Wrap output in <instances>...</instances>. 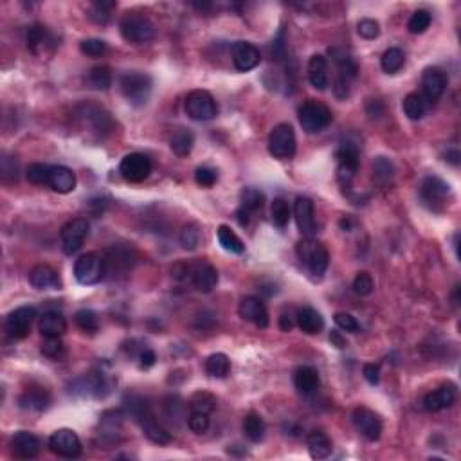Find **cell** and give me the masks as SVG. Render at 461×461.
<instances>
[{"label": "cell", "instance_id": "cell-62", "mask_svg": "<svg viewBox=\"0 0 461 461\" xmlns=\"http://www.w3.org/2000/svg\"><path fill=\"white\" fill-rule=\"evenodd\" d=\"M250 213L249 211H246V209L243 208H240L236 211V218H238V222H240V225L241 227H246V225H249V220H250Z\"/></svg>", "mask_w": 461, "mask_h": 461}, {"label": "cell", "instance_id": "cell-14", "mask_svg": "<svg viewBox=\"0 0 461 461\" xmlns=\"http://www.w3.org/2000/svg\"><path fill=\"white\" fill-rule=\"evenodd\" d=\"M49 448L59 458H78L81 454V440L71 429H58L49 438Z\"/></svg>", "mask_w": 461, "mask_h": 461}, {"label": "cell", "instance_id": "cell-59", "mask_svg": "<svg viewBox=\"0 0 461 461\" xmlns=\"http://www.w3.org/2000/svg\"><path fill=\"white\" fill-rule=\"evenodd\" d=\"M137 359H139V366L143 369L152 368L153 364H155V360H157L155 351L150 350V348H144V350L139 353V357H137Z\"/></svg>", "mask_w": 461, "mask_h": 461}, {"label": "cell", "instance_id": "cell-31", "mask_svg": "<svg viewBox=\"0 0 461 461\" xmlns=\"http://www.w3.org/2000/svg\"><path fill=\"white\" fill-rule=\"evenodd\" d=\"M137 422L141 423L144 436H146L150 441H153V444L168 445V444H171V440H173V438H171V434H169V432L166 431L164 427H162L161 423H159L155 418H153L152 413H146V415H144L143 418L137 420Z\"/></svg>", "mask_w": 461, "mask_h": 461}, {"label": "cell", "instance_id": "cell-35", "mask_svg": "<svg viewBox=\"0 0 461 461\" xmlns=\"http://www.w3.org/2000/svg\"><path fill=\"white\" fill-rule=\"evenodd\" d=\"M195 146V136L187 128H178L169 137V148L177 157H187Z\"/></svg>", "mask_w": 461, "mask_h": 461}, {"label": "cell", "instance_id": "cell-19", "mask_svg": "<svg viewBox=\"0 0 461 461\" xmlns=\"http://www.w3.org/2000/svg\"><path fill=\"white\" fill-rule=\"evenodd\" d=\"M231 55H233V64L236 71L249 72L256 69L262 62V55H260L258 47L253 45L250 42H236L231 47Z\"/></svg>", "mask_w": 461, "mask_h": 461}, {"label": "cell", "instance_id": "cell-46", "mask_svg": "<svg viewBox=\"0 0 461 461\" xmlns=\"http://www.w3.org/2000/svg\"><path fill=\"white\" fill-rule=\"evenodd\" d=\"M271 215H272V222L278 227H287V224L290 222V216H292V209L288 206V202L285 199H274L271 208Z\"/></svg>", "mask_w": 461, "mask_h": 461}, {"label": "cell", "instance_id": "cell-1", "mask_svg": "<svg viewBox=\"0 0 461 461\" xmlns=\"http://www.w3.org/2000/svg\"><path fill=\"white\" fill-rule=\"evenodd\" d=\"M173 276L178 280H187L199 292L209 294L218 285V272L208 262L190 263V265H177Z\"/></svg>", "mask_w": 461, "mask_h": 461}, {"label": "cell", "instance_id": "cell-6", "mask_svg": "<svg viewBox=\"0 0 461 461\" xmlns=\"http://www.w3.org/2000/svg\"><path fill=\"white\" fill-rule=\"evenodd\" d=\"M297 118H299L301 127L306 134H318L332 123L330 108L325 103L315 101V99H308L303 103L297 111Z\"/></svg>", "mask_w": 461, "mask_h": 461}, {"label": "cell", "instance_id": "cell-12", "mask_svg": "<svg viewBox=\"0 0 461 461\" xmlns=\"http://www.w3.org/2000/svg\"><path fill=\"white\" fill-rule=\"evenodd\" d=\"M119 173L127 182L139 184V182L146 180L152 173V161L144 153H128L119 164Z\"/></svg>", "mask_w": 461, "mask_h": 461}, {"label": "cell", "instance_id": "cell-9", "mask_svg": "<svg viewBox=\"0 0 461 461\" xmlns=\"http://www.w3.org/2000/svg\"><path fill=\"white\" fill-rule=\"evenodd\" d=\"M269 152L280 161L292 159L296 153V134L290 125L281 123L272 128L271 136H269Z\"/></svg>", "mask_w": 461, "mask_h": 461}, {"label": "cell", "instance_id": "cell-34", "mask_svg": "<svg viewBox=\"0 0 461 461\" xmlns=\"http://www.w3.org/2000/svg\"><path fill=\"white\" fill-rule=\"evenodd\" d=\"M306 445H308V453L313 460H326L334 451L332 440L322 431H312L306 438Z\"/></svg>", "mask_w": 461, "mask_h": 461}, {"label": "cell", "instance_id": "cell-43", "mask_svg": "<svg viewBox=\"0 0 461 461\" xmlns=\"http://www.w3.org/2000/svg\"><path fill=\"white\" fill-rule=\"evenodd\" d=\"M200 238H202V231H200V225L191 222V224L184 225L178 234V241L184 250H195L200 246Z\"/></svg>", "mask_w": 461, "mask_h": 461}, {"label": "cell", "instance_id": "cell-63", "mask_svg": "<svg viewBox=\"0 0 461 461\" xmlns=\"http://www.w3.org/2000/svg\"><path fill=\"white\" fill-rule=\"evenodd\" d=\"M445 161L451 162L453 166H458V164H460V152H458L456 148L448 150V152L445 153Z\"/></svg>", "mask_w": 461, "mask_h": 461}, {"label": "cell", "instance_id": "cell-55", "mask_svg": "<svg viewBox=\"0 0 461 461\" xmlns=\"http://www.w3.org/2000/svg\"><path fill=\"white\" fill-rule=\"evenodd\" d=\"M80 49L83 55L92 56V58H98V56H103L106 52V43L99 38H87L80 43Z\"/></svg>", "mask_w": 461, "mask_h": 461}, {"label": "cell", "instance_id": "cell-60", "mask_svg": "<svg viewBox=\"0 0 461 461\" xmlns=\"http://www.w3.org/2000/svg\"><path fill=\"white\" fill-rule=\"evenodd\" d=\"M330 343H332V346L339 348V350H343V348L348 346L346 337H344V335L337 330L330 332Z\"/></svg>", "mask_w": 461, "mask_h": 461}, {"label": "cell", "instance_id": "cell-51", "mask_svg": "<svg viewBox=\"0 0 461 461\" xmlns=\"http://www.w3.org/2000/svg\"><path fill=\"white\" fill-rule=\"evenodd\" d=\"M40 350H42L43 355L55 360L62 359L65 353V346L59 337H45V341L42 343V348H40Z\"/></svg>", "mask_w": 461, "mask_h": 461}, {"label": "cell", "instance_id": "cell-30", "mask_svg": "<svg viewBox=\"0 0 461 461\" xmlns=\"http://www.w3.org/2000/svg\"><path fill=\"white\" fill-rule=\"evenodd\" d=\"M296 322L301 328V332H305L308 335L321 334L325 328V319L321 313L312 306H303L296 312Z\"/></svg>", "mask_w": 461, "mask_h": 461}, {"label": "cell", "instance_id": "cell-58", "mask_svg": "<svg viewBox=\"0 0 461 461\" xmlns=\"http://www.w3.org/2000/svg\"><path fill=\"white\" fill-rule=\"evenodd\" d=\"M362 373H364V378L369 382L371 385H377L378 382H381V366L378 364H366L362 368Z\"/></svg>", "mask_w": 461, "mask_h": 461}, {"label": "cell", "instance_id": "cell-37", "mask_svg": "<svg viewBox=\"0 0 461 461\" xmlns=\"http://www.w3.org/2000/svg\"><path fill=\"white\" fill-rule=\"evenodd\" d=\"M216 238H218V243L222 246V249H225L231 254H241L246 250L243 241L240 240L236 233L229 225H220L218 231H216Z\"/></svg>", "mask_w": 461, "mask_h": 461}, {"label": "cell", "instance_id": "cell-5", "mask_svg": "<svg viewBox=\"0 0 461 461\" xmlns=\"http://www.w3.org/2000/svg\"><path fill=\"white\" fill-rule=\"evenodd\" d=\"M332 58L335 59V64H337V78H335L334 83V94L337 99H346L351 92V83L357 78V72H359V67L353 62L350 55L346 52V49H339V47H334L330 49Z\"/></svg>", "mask_w": 461, "mask_h": 461}, {"label": "cell", "instance_id": "cell-49", "mask_svg": "<svg viewBox=\"0 0 461 461\" xmlns=\"http://www.w3.org/2000/svg\"><path fill=\"white\" fill-rule=\"evenodd\" d=\"M49 173H51V166L42 164V162H34L26 169V177L31 184L36 186H43L49 182Z\"/></svg>", "mask_w": 461, "mask_h": 461}, {"label": "cell", "instance_id": "cell-15", "mask_svg": "<svg viewBox=\"0 0 461 461\" xmlns=\"http://www.w3.org/2000/svg\"><path fill=\"white\" fill-rule=\"evenodd\" d=\"M351 420L357 431L368 441H377L382 436V420L375 411L368 407H357L351 415Z\"/></svg>", "mask_w": 461, "mask_h": 461}, {"label": "cell", "instance_id": "cell-20", "mask_svg": "<svg viewBox=\"0 0 461 461\" xmlns=\"http://www.w3.org/2000/svg\"><path fill=\"white\" fill-rule=\"evenodd\" d=\"M238 313H240L241 319L253 322V325L258 326V328H267V326H269V312H267V306L263 305L260 297H243L240 306H238Z\"/></svg>", "mask_w": 461, "mask_h": 461}, {"label": "cell", "instance_id": "cell-32", "mask_svg": "<svg viewBox=\"0 0 461 461\" xmlns=\"http://www.w3.org/2000/svg\"><path fill=\"white\" fill-rule=\"evenodd\" d=\"M308 81L313 89L326 90L328 87V62L322 55H313L308 62Z\"/></svg>", "mask_w": 461, "mask_h": 461}, {"label": "cell", "instance_id": "cell-11", "mask_svg": "<svg viewBox=\"0 0 461 461\" xmlns=\"http://www.w3.org/2000/svg\"><path fill=\"white\" fill-rule=\"evenodd\" d=\"M186 112L195 121H211L218 114V105L208 90H193L186 98Z\"/></svg>", "mask_w": 461, "mask_h": 461}, {"label": "cell", "instance_id": "cell-13", "mask_svg": "<svg viewBox=\"0 0 461 461\" xmlns=\"http://www.w3.org/2000/svg\"><path fill=\"white\" fill-rule=\"evenodd\" d=\"M87 236H89V222L85 218H72L59 231L62 249H64L65 254L72 256L83 247V241Z\"/></svg>", "mask_w": 461, "mask_h": 461}, {"label": "cell", "instance_id": "cell-38", "mask_svg": "<svg viewBox=\"0 0 461 461\" xmlns=\"http://www.w3.org/2000/svg\"><path fill=\"white\" fill-rule=\"evenodd\" d=\"M204 368H206V373H208L209 377L225 378L229 371H231V360H229L225 353H213V355L208 357Z\"/></svg>", "mask_w": 461, "mask_h": 461}, {"label": "cell", "instance_id": "cell-28", "mask_svg": "<svg viewBox=\"0 0 461 461\" xmlns=\"http://www.w3.org/2000/svg\"><path fill=\"white\" fill-rule=\"evenodd\" d=\"M18 404H20L22 409L27 411H36V413H42L49 407L51 404V395L45 388L42 385H33V388H27L24 393L18 398Z\"/></svg>", "mask_w": 461, "mask_h": 461}, {"label": "cell", "instance_id": "cell-39", "mask_svg": "<svg viewBox=\"0 0 461 461\" xmlns=\"http://www.w3.org/2000/svg\"><path fill=\"white\" fill-rule=\"evenodd\" d=\"M243 432H246V436L250 441L260 444V441H263L267 432L265 420H263L258 413H249V415L243 418Z\"/></svg>", "mask_w": 461, "mask_h": 461}, {"label": "cell", "instance_id": "cell-61", "mask_svg": "<svg viewBox=\"0 0 461 461\" xmlns=\"http://www.w3.org/2000/svg\"><path fill=\"white\" fill-rule=\"evenodd\" d=\"M294 319L292 315H287V313H281L280 315V328L283 332H290L294 328Z\"/></svg>", "mask_w": 461, "mask_h": 461}, {"label": "cell", "instance_id": "cell-53", "mask_svg": "<svg viewBox=\"0 0 461 461\" xmlns=\"http://www.w3.org/2000/svg\"><path fill=\"white\" fill-rule=\"evenodd\" d=\"M357 33L362 36L364 40H375L378 38L381 34V24L373 18H362V20L357 24Z\"/></svg>", "mask_w": 461, "mask_h": 461}, {"label": "cell", "instance_id": "cell-52", "mask_svg": "<svg viewBox=\"0 0 461 461\" xmlns=\"http://www.w3.org/2000/svg\"><path fill=\"white\" fill-rule=\"evenodd\" d=\"M195 180L202 187H213L218 180V171L211 166H199L195 169Z\"/></svg>", "mask_w": 461, "mask_h": 461}, {"label": "cell", "instance_id": "cell-47", "mask_svg": "<svg viewBox=\"0 0 461 461\" xmlns=\"http://www.w3.org/2000/svg\"><path fill=\"white\" fill-rule=\"evenodd\" d=\"M74 321H76L78 328L83 332H87V334H94V332H98V328H99L98 315H96V312L90 308L78 310L76 315H74Z\"/></svg>", "mask_w": 461, "mask_h": 461}, {"label": "cell", "instance_id": "cell-17", "mask_svg": "<svg viewBox=\"0 0 461 461\" xmlns=\"http://www.w3.org/2000/svg\"><path fill=\"white\" fill-rule=\"evenodd\" d=\"M451 195V186L440 177H425L420 186V197L423 204L431 209H438L444 206L447 197Z\"/></svg>", "mask_w": 461, "mask_h": 461}, {"label": "cell", "instance_id": "cell-18", "mask_svg": "<svg viewBox=\"0 0 461 461\" xmlns=\"http://www.w3.org/2000/svg\"><path fill=\"white\" fill-rule=\"evenodd\" d=\"M447 89V76L438 67H427L422 74V96L427 103H434Z\"/></svg>", "mask_w": 461, "mask_h": 461}, {"label": "cell", "instance_id": "cell-57", "mask_svg": "<svg viewBox=\"0 0 461 461\" xmlns=\"http://www.w3.org/2000/svg\"><path fill=\"white\" fill-rule=\"evenodd\" d=\"M209 415L206 413H190V420H187V425L195 434H204V432L209 429Z\"/></svg>", "mask_w": 461, "mask_h": 461}, {"label": "cell", "instance_id": "cell-10", "mask_svg": "<svg viewBox=\"0 0 461 461\" xmlns=\"http://www.w3.org/2000/svg\"><path fill=\"white\" fill-rule=\"evenodd\" d=\"M78 115H80L81 123L85 127H89L90 130L99 134V136L111 134L115 127L111 114L103 106L94 105V103H83V105L78 106Z\"/></svg>", "mask_w": 461, "mask_h": 461}, {"label": "cell", "instance_id": "cell-26", "mask_svg": "<svg viewBox=\"0 0 461 461\" xmlns=\"http://www.w3.org/2000/svg\"><path fill=\"white\" fill-rule=\"evenodd\" d=\"M121 431H123V416L119 411H108L101 416L98 434L103 444H118Z\"/></svg>", "mask_w": 461, "mask_h": 461}, {"label": "cell", "instance_id": "cell-50", "mask_svg": "<svg viewBox=\"0 0 461 461\" xmlns=\"http://www.w3.org/2000/svg\"><path fill=\"white\" fill-rule=\"evenodd\" d=\"M115 2H94L92 8H90V15L89 18L90 20H94L96 24H101V26H105V24H108V20H111V11L115 8Z\"/></svg>", "mask_w": 461, "mask_h": 461}, {"label": "cell", "instance_id": "cell-2", "mask_svg": "<svg viewBox=\"0 0 461 461\" xmlns=\"http://www.w3.org/2000/svg\"><path fill=\"white\" fill-rule=\"evenodd\" d=\"M296 253L299 262L308 269L310 274L315 278H322V274L328 269V263H330V254L322 243H319L313 238H303L296 246Z\"/></svg>", "mask_w": 461, "mask_h": 461}, {"label": "cell", "instance_id": "cell-33", "mask_svg": "<svg viewBox=\"0 0 461 461\" xmlns=\"http://www.w3.org/2000/svg\"><path fill=\"white\" fill-rule=\"evenodd\" d=\"M38 328L45 337H62L67 332V321H65L62 313L51 310V312H45L40 318Z\"/></svg>", "mask_w": 461, "mask_h": 461}, {"label": "cell", "instance_id": "cell-54", "mask_svg": "<svg viewBox=\"0 0 461 461\" xmlns=\"http://www.w3.org/2000/svg\"><path fill=\"white\" fill-rule=\"evenodd\" d=\"M373 288H375V283H373V278L368 274V272H359L355 276V280H353V292L357 296H369L373 292Z\"/></svg>", "mask_w": 461, "mask_h": 461}, {"label": "cell", "instance_id": "cell-16", "mask_svg": "<svg viewBox=\"0 0 461 461\" xmlns=\"http://www.w3.org/2000/svg\"><path fill=\"white\" fill-rule=\"evenodd\" d=\"M34 318H36V308L18 306L6 318V332L13 339H26L29 335Z\"/></svg>", "mask_w": 461, "mask_h": 461}, {"label": "cell", "instance_id": "cell-21", "mask_svg": "<svg viewBox=\"0 0 461 461\" xmlns=\"http://www.w3.org/2000/svg\"><path fill=\"white\" fill-rule=\"evenodd\" d=\"M294 218L301 234L305 238H312L315 233V213H313V202L308 197H297L294 202Z\"/></svg>", "mask_w": 461, "mask_h": 461}, {"label": "cell", "instance_id": "cell-23", "mask_svg": "<svg viewBox=\"0 0 461 461\" xmlns=\"http://www.w3.org/2000/svg\"><path fill=\"white\" fill-rule=\"evenodd\" d=\"M29 283L36 290H59L62 280L58 272L49 265H36L29 272Z\"/></svg>", "mask_w": 461, "mask_h": 461}, {"label": "cell", "instance_id": "cell-22", "mask_svg": "<svg viewBox=\"0 0 461 461\" xmlns=\"http://www.w3.org/2000/svg\"><path fill=\"white\" fill-rule=\"evenodd\" d=\"M26 42H27V49H29L33 55H43V52L51 51L56 47V40L47 27L40 26V24H34V26L27 27L26 33Z\"/></svg>", "mask_w": 461, "mask_h": 461}, {"label": "cell", "instance_id": "cell-3", "mask_svg": "<svg viewBox=\"0 0 461 461\" xmlns=\"http://www.w3.org/2000/svg\"><path fill=\"white\" fill-rule=\"evenodd\" d=\"M153 81L148 74L139 71L125 72L121 80H119V89L127 98V101L134 106H143L150 99L152 94Z\"/></svg>", "mask_w": 461, "mask_h": 461}, {"label": "cell", "instance_id": "cell-4", "mask_svg": "<svg viewBox=\"0 0 461 461\" xmlns=\"http://www.w3.org/2000/svg\"><path fill=\"white\" fill-rule=\"evenodd\" d=\"M119 31L121 36L127 40L128 43L134 45H141V43H148L155 38V26L148 17H144L141 13H125V17L119 22Z\"/></svg>", "mask_w": 461, "mask_h": 461}, {"label": "cell", "instance_id": "cell-27", "mask_svg": "<svg viewBox=\"0 0 461 461\" xmlns=\"http://www.w3.org/2000/svg\"><path fill=\"white\" fill-rule=\"evenodd\" d=\"M47 186L51 187L56 193L67 195L76 187V175L67 166H51V173H49V182Z\"/></svg>", "mask_w": 461, "mask_h": 461}, {"label": "cell", "instance_id": "cell-44", "mask_svg": "<svg viewBox=\"0 0 461 461\" xmlns=\"http://www.w3.org/2000/svg\"><path fill=\"white\" fill-rule=\"evenodd\" d=\"M373 177L378 184H390L395 177V166L388 157H377L373 161Z\"/></svg>", "mask_w": 461, "mask_h": 461}, {"label": "cell", "instance_id": "cell-29", "mask_svg": "<svg viewBox=\"0 0 461 461\" xmlns=\"http://www.w3.org/2000/svg\"><path fill=\"white\" fill-rule=\"evenodd\" d=\"M294 385L301 395H312L319 390L321 377L313 366H299L294 371Z\"/></svg>", "mask_w": 461, "mask_h": 461}, {"label": "cell", "instance_id": "cell-64", "mask_svg": "<svg viewBox=\"0 0 461 461\" xmlns=\"http://www.w3.org/2000/svg\"><path fill=\"white\" fill-rule=\"evenodd\" d=\"M454 305H458V303H460V285H456V287H454Z\"/></svg>", "mask_w": 461, "mask_h": 461}, {"label": "cell", "instance_id": "cell-36", "mask_svg": "<svg viewBox=\"0 0 461 461\" xmlns=\"http://www.w3.org/2000/svg\"><path fill=\"white\" fill-rule=\"evenodd\" d=\"M85 81H87V85H89L90 89H94V90H108L112 85L111 67H106V65H98V67H92L89 72H87Z\"/></svg>", "mask_w": 461, "mask_h": 461}, {"label": "cell", "instance_id": "cell-25", "mask_svg": "<svg viewBox=\"0 0 461 461\" xmlns=\"http://www.w3.org/2000/svg\"><path fill=\"white\" fill-rule=\"evenodd\" d=\"M454 402H456V388L453 384H445L423 398V407L431 413H438L451 407Z\"/></svg>", "mask_w": 461, "mask_h": 461}, {"label": "cell", "instance_id": "cell-56", "mask_svg": "<svg viewBox=\"0 0 461 461\" xmlns=\"http://www.w3.org/2000/svg\"><path fill=\"white\" fill-rule=\"evenodd\" d=\"M334 321H335V325H337L339 328L344 332H350V334H357V332H360L359 321H357L351 313L337 312L334 315Z\"/></svg>", "mask_w": 461, "mask_h": 461}, {"label": "cell", "instance_id": "cell-45", "mask_svg": "<svg viewBox=\"0 0 461 461\" xmlns=\"http://www.w3.org/2000/svg\"><path fill=\"white\" fill-rule=\"evenodd\" d=\"M240 202L241 208L246 209V211H258V209L265 206V195L260 190H256V187H246L240 193Z\"/></svg>", "mask_w": 461, "mask_h": 461}, {"label": "cell", "instance_id": "cell-40", "mask_svg": "<svg viewBox=\"0 0 461 461\" xmlns=\"http://www.w3.org/2000/svg\"><path fill=\"white\" fill-rule=\"evenodd\" d=\"M404 114L411 119V121H420L427 112V101L423 99L422 94L411 92L404 98Z\"/></svg>", "mask_w": 461, "mask_h": 461}, {"label": "cell", "instance_id": "cell-41", "mask_svg": "<svg viewBox=\"0 0 461 461\" xmlns=\"http://www.w3.org/2000/svg\"><path fill=\"white\" fill-rule=\"evenodd\" d=\"M404 64H406V55H404L402 49H398V47L388 49L381 58L382 71L388 72V74H397V72L404 67Z\"/></svg>", "mask_w": 461, "mask_h": 461}, {"label": "cell", "instance_id": "cell-24", "mask_svg": "<svg viewBox=\"0 0 461 461\" xmlns=\"http://www.w3.org/2000/svg\"><path fill=\"white\" fill-rule=\"evenodd\" d=\"M11 453H13L15 458H20V460L34 458L40 453V440L33 432L18 431L11 438Z\"/></svg>", "mask_w": 461, "mask_h": 461}, {"label": "cell", "instance_id": "cell-42", "mask_svg": "<svg viewBox=\"0 0 461 461\" xmlns=\"http://www.w3.org/2000/svg\"><path fill=\"white\" fill-rule=\"evenodd\" d=\"M190 413H206L211 415L216 409V398L208 391H197L190 400Z\"/></svg>", "mask_w": 461, "mask_h": 461}, {"label": "cell", "instance_id": "cell-8", "mask_svg": "<svg viewBox=\"0 0 461 461\" xmlns=\"http://www.w3.org/2000/svg\"><path fill=\"white\" fill-rule=\"evenodd\" d=\"M106 276L105 258L98 253H87L74 263V278L81 285H96Z\"/></svg>", "mask_w": 461, "mask_h": 461}, {"label": "cell", "instance_id": "cell-48", "mask_svg": "<svg viewBox=\"0 0 461 461\" xmlns=\"http://www.w3.org/2000/svg\"><path fill=\"white\" fill-rule=\"evenodd\" d=\"M431 22L432 17L429 11H425V9H416L415 13L411 15L409 22H407V29L413 34H422L429 29Z\"/></svg>", "mask_w": 461, "mask_h": 461}, {"label": "cell", "instance_id": "cell-7", "mask_svg": "<svg viewBox=\"0 0 461 461\" xmlns=\"http://www.w3.org/2000/svg\"><path fill=\"white\" fill-rule=\"evenodd\" d=\"M335 157H337V180L341 182V186L350 187L360 166L359 146L351 141L341 143Z\"/></svg>", "mask_w": 461, "mask_h": 461}]
</instances>
